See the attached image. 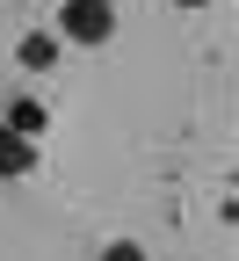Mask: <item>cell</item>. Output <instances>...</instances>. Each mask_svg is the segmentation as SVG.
Returning a JSON list of instances; mask_svg holds the SVG:
<instances>
[{
    "label": "cell",
    "mask_w": 239,
    "mask_h": 261,
    "mask_svg": "<svg viewBox=\"0 0 239 261\" xmlns=\"http://www.w3.org/2000/svg\"><path fill=\"white\" fill-rule=\"evenodd\" d=\"M58 37L65 44H109L116 37V0H58Z\"/></svg>",
    "instance_id": "obj_1"
},
{
    "label": "cell",
    "mask_w": 239,
    "mask_h": 261,
    "mask_svg": "<svg viewBox=\"0 0 239 261\" xmlns=\"http://www.w3.org/2000/svg\"><path fill=\"white\" fill-rule=\"evenodd\" d=\"M22 174H37V138L0 123V181H22Z\"/></svg>",
    "instance_id": "obj_2"
},
{
    "label": "cell",
    "mask_w": 239,
    "mask_h": 261,
    "mask_svg": "<svg viewBox=\"0 0 239 261\" xmlns=\"http://www.w3.org/2000/svg\"><path fill=\"white\" fill-rule=\"evenodd\" d=\"M58 29H29V37L15 44V65H29V73H51V65H58Z\"/></svg>",
    "instance_id": "obj_3"
},
{
    "label": "cell",
    "mask_w": 239,
    "mask_h": 261,
    "mask_svg": "<svg viewBox=\"0 0 239 261\" xmlns=\"http://www.w3.org/2000/svg\"><path fill=\"white\" fill-rule=\"evenodd\" d=\"M0 123H8V130H22V138H44L51 109H44V102H29V94H15V102H8V116H0Z\"/></svg>",
    "instance_id": "obj_4"
},
{
    "label": "cell",
    "mask_w": 239,
    "mask_h": 261,
    "mask_svg": "<svg viewBox=\"0 0 239 261\" xmlns=\"http://www.w3.org/2000/svg\"><path fill=\"white\" fill-rule=\"evenodd\" d=\"M101 261H152L138 240H109V247H101Z\"/></svg>",
    "instance_id": "obj_5"
},
{
    "label": "cell",
    "mask_w": 239,
    "mask_h": 261,
    "mask_svg": "<svg viewBox=\"0 0 239 261\" xmlns=\"http://www.w3.org/2000/svg\"><path fill=\"white\" fill-rule=\"evenodd\" d=\"M181 8H210V0H181Z\"/></svg>",
    "instance_id": "obj_6"
}]
</instances>
